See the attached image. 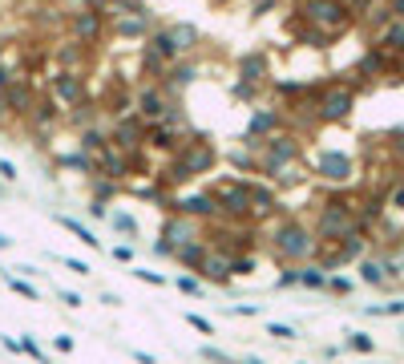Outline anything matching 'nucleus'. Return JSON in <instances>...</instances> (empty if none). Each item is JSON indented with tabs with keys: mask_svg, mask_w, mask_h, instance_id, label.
Returning <instances> with one entry per match:
<instances>
[{
	"mask_svg": "<svg viewBox=\"0 0 404 364\" xmlns=\"http://www.w3.org/2000/svg\"><path fill=\"white\" fill-rule=\"evenodd\" d=\"M295 158H299V142L291 138V134H271V138H263L255 142V170H263L267 178H279L287 166H295Z\"/></svg>",
	"mask_w": 404,
	"mask_h": 364,
	"instance_id": "obj_1",
	"label": "nucleus"
},
{
	"mask_svg": "<svg viewBox=\"0 0 404 364\" xmlns=\"http://www.w3.org/2000/svg\"><path fill=\"white\" fill-rule=\"evenodd\" d=\"M315 243L319 239H311L308 227H299V223H283V227H275V235H271V251H275L283 263H299V259L315 255Z\"/></svg>",
	"mask_w": 404,
	"mask_h": 364,
	"instance_id": "obj_2",
	"label": "nucleus"
},
{
	"mask_svg": "<svg viewBox=\"0 0 404 364\" xmlns=\"http://www.w3.org/2000/svg\"><path fill=\"white\" fill-rule=\"evenodd\" d=\"M202 227H207V223H198V218H186V215H174V211H166V218H162V231H158V243H154V251L174 259V251H178L182 243L202 239Z\"/></svg>",
	"mask_w": 404,
	"mask_h": 364,
	"instance_id": "obj_3",
	"label": "nucleus"
},
{
	"mask_svg": "<svg viewBox=\"0 0 404 364\" xmlns=\"http://www.w3.org/2000/svg\"><path fill=\"white\" fill-rule=\"evenodd\" d=\"M211 194H214V207H218V218L243 223V218L251 215V182L231 178V182H218Z\"/></svg>",
	"mask_w": 404,
	"mask_h": 364,
	"instance_id": "obj_4",
	"label": "nucleus"
},
{
	"mask_svg": "<svg viewBox=\"0 0 404 364\" xmlns=\"http://www.w3.org/2000/svg\"><path fill=\"white\" fill-rule=\"evenodd\" d=\"M105 12H109V33L121 41H146L158 28V21L146 8H105Z\"/></svg>",
	"mask_w": 404,
	"mask_h": 364,
	"instance_id": "obj_5",
	"label": "nucleus"
},
{
	"mask_svg": "<svg viewBox=\"0 0 404 364\" xmlns=\"http://www.w3.org/2000/svg\"><path fill=\"white\" fill-rule=\"evenodd\" d=\"M174 158L182 162V166L191 170V174H211L218 166V150L207 134H191V138H182V146L174 150Z\"/></svg>",
	"mask_w": 404,
	"mask_h": 364,
	"instance_id": "obj_6",
	"label": "nucleus"
},
{
	"mask_svg": "<svg viewBox=\"0 0 404 364\" xmlns=\"http://www.w3.org/2000/svg\"><path fill=\"white\" fill-rule=\"evenodd\" d=\"M69 37L73 41H81V45L94 49L105 33H109V12L105 8H77V12H69Z\"/></svg>",
	"mask_w": 404,
	"mask_h": 364,
	"instance_id": "obj_7",
	"label": "nucleus"
},
{
	"mask_svg": "<svg viewBox=\"0 0 404 364\" xmlns=\"http://www.w3.org/2000/svg\"><path fill=\"white\" fill-rule=\"evenodd\" d=\"M162 207H166V211H174V215L198 218V223H214V218H218V207H214V194L211 191L170 194V198H162Z\"/></svg>",
	"mask_w": 404,
	"mask_h": 364,
	"instance_id": "obj_8",
	"label": "nucleus"
},
{
	"mask_svg": "<svg viewBox=\"0 0 404 364\" xmlns=\"http://www.w3.org/2000/svg\"><path fill=\"white\" fill-rule=\"evenodd\" d=\"M299 17L315 28H324V33H332V28L348 24V8L340 0H299Z\"/></svg>",
	"mask_w": 404,
	"mask_h": 364,
	"instance_id": "obj_9",
	"label": "nucleus"
},
{
	"mask_svg": "<svg viewBox=\"0 0 404 364\" xmlns=\"http://www.w3.org/2000/svg\"><path fill=\"white\" fill-rule=\"evenodd\" d=\"M109 146H118L121 154H142L146 150V121L138 114H121L109 130Z\"/></svg>",
	"mask_w": 404,
	"mask_h": 364,
	"instance_id": "obj_10",
	"label": "nucleus"
},
{
	"mask_svg": "<svg viewBox=\"0 0 404 364\" xmlns=\"http://www.w3.org/2000/svg\"><path fill=\"white\" fill-rule=\"evenodd\" d=\"M130 105H134V114H138L142 121H158L162 114H166L170 94L158 85V81H142V85L134 89V97H130Z\"/></svg>",
	"mask_w": 404,
	"mask_h": 364,
	"instance_id": "obj_11",
	"label": "nucleus"
},
{
	"mask_svg": "<svg viewBox=\"0 0 404 364\" xmlns=\"http://www.w3.org/2000/svg\"><path fill=\"white\" fill-rule=\"evenodd\" d=\"M89 89H85V73L81 69H57L53 73V101L61 105V110H69L77 101H85Z\"/></svg>",
	"mask_w": 404,
	"mask_h": 364,
	"instance_id": "obj_12",
	"label": "nucleus"
},
{
	"mask_svg": "<svg viewBox=\"0 0 404 364\" xmlns=\"http://www.w3.org/2000/svg\"><path fill=\"white\" fill-rule=\"evenodd\" d=\"M194 81H198V61H194V57H178V61H170L166 69H162V77H158V85H162L170 97H182Z\"/></svg>",
	"mask_w": 404,
	"mask_h": 364,
	"instance_id": "obj_13",
	"label": "nucleus"
},
{
	"mask_svg": "<svg viewBox=\"0 0 404 364\" xmlns=\"http://www.w3.org/2000/svg\"><path fill=\"white\" fill-rule=\"evenodd\" d=\"M94 162H97V170L94 174H101V178H114V182H130V174H134V154H121L118 146H105V150H97L94 154Z\"/></svg>",
	"mask_w": 404,
	"mask_h": 364,
	"instance_id": "obj_14",
	"label": "nucleus"
},
{
	"mask_svg": "<svg viewBox=\"0 0 404 364\" xmlns=\"http://www.w3.org/2000/svg\"><path fill=\"white\" fill-rule=\"evenodd\" d=\"M33 105H37V85H33L28 77H12L8 89H4V110H8V118H28Z\"/></svg>",
	"mask_w": 404,
	"mask_h": 364,
	"instance_id": "obj_15",
	"label": "nucleus"
},
{
	"mask_svg": "<svg viewBox=\"0 0 404 364\" xmlns=\"http://www.w3.org/2000/svg\"><path fill=\"white\" fill-rule=\"evenodd\" d=\"M315 231H319V239H348L352 231H356V218L348 215V207H324L319 211V223H315Z\"/></svg>",
	"mask_w": 404,
	"mask_h": 364,
	"instance_id": "obj_16",
	"label": "nucleus"
},
{
	"mask_svg": "<svg viewBox=\"0 0 404 364\" xmlns=\"http://www.w3.org/2000/svg\"><path fill=\"white\" fill-rule=\"evenodd\" d=\"M146 146L170 158V154L182 146V130H174V125H166V121H146Z\"/></svg>",
	"mask_w": 404,
	"mask_h": 364,
	"instance_id": "obj_17",
	"label": "nucleus"
},
{
	"mask_svg": "<svg viewBox=\"0 0 404 364\" xmlns=\"http://www.w3.org/2000/svg\"><path fill=\"white\" fill-rule=\"evenodd\" d=\"M61 118H65V110L53 101V97H37V105H33V114H28V125L37 130V134H53L57 125H61Z\"/></svg>",
	"mask_w": 404,
	"mask_h": 364,
	"instance_id": "obj_18",
	"label": "nucleus"
},
{
	"mask_svg": "<svg viewBox=\"0 0 404 364\" xmlns=\"http://www.w3.org/2000/svg\"><path fill=\"white\" fill-rule=\"evenodd\" d=\"M352 114V89H340V85H332V89H324V97H319V118L328 121H340Z\"/></svg>",
	"mask_w": 404,
	"mask_h": 364,
	"instance_id": "obj_19",
	"label": "nucleus"
},
{
	"mask_svg": "<svg viewBox=\"0 0 404 364\" xmlns=\"http://www.w3.org/2000/svg\"><path fill=\"white\" fill-rule=\"evenodd\" d=\"M198 275L211 284H231V255L227 251H207V259L198 263Z\"/></svg>",
	"mask_w": 404,
	"mask_h": 364,
	"instance_id": "obj_20",
	"label": "nucleus"
},
{
	"mask_svg": "<svg viewBox=\"0 0 404 364\" xmlns=\"http://www.w3.org/2000/svg\"><path fill=\"white\" fill-rule=\"evenodd\" d=\"M166 28H170V37H174V45H178V53H182V57L198 53V45H202V33H198V24L174 21V24H166Z\"/></svg>",
	"mask_w": 404,
	"mask_h": 364,
	"instance_id": "obj_21",
	"label": "nucleus"
},
{
	"mask_svg": "<svg viewBox=\"0 0 404 364\" xmlns=\"http://www.w3.org/2000/svg\"><path fill=\"white\" fill-rule=\"evenodd\" d=\"M275 130H279V114H275V110H255L251 121H247V134H243V138H247V142H259V138H271Z\"/></svg>",
	"mask_w": 404,
	"mask_h": 364,
	"instance_id": "obj_22",
	"label": "nucleus"
},
{
	"mask_svg": "<svg viewBox=\"0 0 404 364\" xmlns=\"http://www.w3.org/2000/svg\"><path fill=\"white\" fill-rule=\"evenodd\" d=\"M238 81L263 85V81H267V53H247V57H238Z\"/></svg>",
	"mask_w": 404,
	"mask_h": 364,
	"instance_id": "obj_23",
	"label": "nucleus"
},
{
	"mask_svg": "<svg viewBox=\"0 0 404 364\" xmlns=\"http://www.w3.org/2000/svg\"><path fill=\"white\" fill-rule=\"evenodd\" d=\"M146 41H150V53H158V57H162V61H178V57H182V53H178V45H174V37H170V28L166 24H158V28H154V33H150V37H146Z\"/></svg>",
	"mask_w": 404,
	"mask_h": 364,
	"instance_id": "obj_24",
	"label": "nucleus"
},
{
	"mask_svg": "<svg viewBox=\"0 0 404 364\" xmlns=\"http://www.w3.org/2000/svg\"><path fill=\"white\" fill-rule=\"evenodd\" d=\"M61 121H69L73 130L81 134V130H89V125H97V110H94V97H85V101H77V105H69L65 110V118Z\"/></svg>",
	"mask_w": 404,
	"mask_h": 364,
	"instance_id": "obj_25",
	"label": "nucleus"
},
{
	"mask_svg": "<svg viewBox=\"0 0 404 364\" xmlns=\"http://www.w3.org/2000/svg\"><path fill=\"white\" fill-rule=\"evenodd\" d=\"M207 251H211V243L207 239H191V243H182L178 251H174V259L182 267H191V271H198V263L207 259Z\"/></svg>",
	"mask_w": 404,
	"mask_h": 364,
	"instance_id": "obj_26",
	"label": "nucleus"
},
{
	"mask_svg": "<svg viewBox=\"0 0 404 364\" xmlns=\"http://www.w3.org/2000/svg\"><path fill=\"white\" fill-rule=\"evenodd\" d=\"M319 174H324V178H332V182H344V178H348V174H352V162H348V158H344V154H324V158H319Z\"/></svg>",
	"mask_w": 404,
	"mask_h": 364,
	"instance_id": "obj_27",
	"label": "nucleus"
},
{
	"mask_svg": "<svg viewBox=\"0 0 404 364\" xmlns=\"http://www.w3.org/2000/svg\"><path fill=\"white\" fill-rule=\"evenodd\" d=\"M89 191H94V202H101V207H109L114 198H118L125 187L121 182H114V178H101V174H89Z\"/></svg>",
	"mask_w": 404,
	"mask_h": 364,
	"instance_id": "obj_28",
	"label": "nucleus"
},
{
	"mask_svg": "<svg viewBox=\"0 0 404 364\" xmlns=\"http://www.w3.org/2000/svg\"><path fill=\"white\" fill-rule=\"evenodd\" d=\"M57 170H77V174H94L97 170V162H94V154H85V150H73V154H61L57 158Z\"/></svg>",
	"mask_w": 404,
	"mask_h": 364,
	"instance_id": "obj_29",
	"label": "nucleus"
},
{
	"mask_svg": "<svg viewBox=\"0 0 404 364\" xmlns=\"http://www.w3.org/2000/svg\"><path fill=\"white\" fill-rule=\"evenodd\" d=\"M279 207V198L271 187H263V182H251V215H267V211H275Z\"/></svg>",
	"mask_w": 404,
	"mask_h": 364,
	"instance_id": "obj_30",
	"label": "nucleus"
},
{
	"mask_svg": "<svg viewBox=\"0 0 404 364\" xmlns=\"http://www.w3.org/2000/svg\"><path fill=\"white\" fill-rule=\"evenodd\" d=\"M85 49L89 45H81V41H65V45L57 49V61H61V69H81L85 65Z\"/></svg>",
	"mask_w": 404,
	"mask_h": 364,
	"instance_id": "obj_31",
	"label": "nucleus"
},
{
	"mask_svg": "<svg viewBox=\"0 0 404 364\" xmlns=\"http://www.w3.org/2000/svg\"><path fill=\"white\" fill-rule=\"evenodd\" d=\"M57 223H61V227H65L69 235H77V239L85 243L89 251H101V239H97V235L89 231V227H85V223H77V218H69V215H57Z\"/></svg>",
	"mask_w": 404,
	"mask_h": 364,
	"instance_id": "obj_32",
	"label": "nucleus"
},
{
	"mask_svg": "<svg viewBox=\"0 0 404 364\" xmlns=\"http://www.w3.org/2000/svg\"><path fill=\"white\" fill-rule=\"evenodd\" d=\"M77 138H81L77 146H81L85 154H97V150H105V146H109V134H105L101 125H89V130H81Z\"/></svg>",
	"mask_w": 404,
	"mask_h": 364,
	"instance_id": "obj_33",
	"label": "nucleus"
},
{
	"mask_svg": "<svg viewBox=\"0 0 404 364\" xmlns=\"http://www.w3.org/2000/svg\"><path fill=\"white\" fill-rule=\"evenodd\" d=\"M388 271H392V263H360V279L364 284H388Z\"/></svg>",
	"mask_w": 404,
	"mask_h": 364,
	"instance_id": "obj_34",
	"label": "nucleus"
},
{
	"mask_svg": "<svg viewBox=\"0 0 404 364\" xmlns=\"http://www.w3.org/2000/svg\"><path fill=\"white\" fill-rule=\"evenodd\" d=\"M299 284L304 288H324L328 275H324V267H299Z\"/></svg>",
	"mask_w": 404,
	"mask_h": 364,
	"instance_id": "obj_35",
	"label": "nucleus"
},
{
	"mask_svg": "<svg viewBox=\"0 0 404 364\" xmlns=\"http://www.w3.org/2000/svg\"><path fill=\"white\" fill-rule=\"evenodd\" d=\"M105 218H109V223L118 227L121 235H130V239L138 235V218H134V215H125V211H118V215H105Z\"/></svg>",
	"mask_w": 404,
	"mask_h": 364,
	"instance_id": "obj_36",
	"label": "nucleus"
},
{
	"mask_svg": "<svg viewBox=\"0 0 404 364\" xmlns=\"http://www.w3.org/2000/svg\"><path fill=\"white\" fill-rule=\"evenodd\" d=\"M8 288L17 291V295H24V300H41V295H37V288H33L28 279H17V275H8Z\"/></svg>",
	"mask_w": 404,
	"mask_h": 364,
	"instance_id": "obj_37",
	"label": "nucleus"
},
{
	"mask_svg": "<svg viewBox=\"0 0 404 364\" xmlns=\"http://www.w3.org/2000/svg\"><path fill=\"white\" fill-rule=\"evenodd\" d=\"M178 291H182V295H191V300H198V295H202V279L182 275V279H178Z\"/></svg>",
	"mask_w": 404,
	"mask_h": 364,
	"instance_id": "obj_38",
	"label": "nucleus"
},
{
	"mask_svg": "<svg viewBox=\"0 0 404 364\" xmlns=\"http://www.w3.org/2000/svg\"><path fill=\"white\" fill-rule=\"evenodd\" d=\"M134 279H142L150 288H166V275H158V271H142V267H134Z\"/></svg>",
	"mask_w": 404,
	"mask_h": 364,
	"instance_id": "obj_39",
	"label": "nucleus"
},
{
	"mask_svg": "<svg viewBox=\"0 0 404 364\" xmlns=\"http://www.w3.org/2000/svg\"><path fill=\"white\" fill-rule=\"evenodd\" d=\"M186 324H191V328H198L202 336H214V324H211V320H202L198 312H186Z\"/></svg>",
	"mask_w": 404,
	"mask_h": 364,
	"instance_id": "obj_40",
	"label": "nucleus"
},
{
	"mask_svg": "<svg viewBox=\"0 0 404 364\" xmlns=\"http://www.w3.org/2000/svg\"><path fill=\"white\" fill-rule=\"evenodd\" d=\"M21 352H28V356H33L37 364H49V356L41 352V348H37V340H33V336H24V340H21Z\"/></svg>",
	"mask_w": 404,
	"mask_h": 364,
	"instance_id": "obj_41",
	"label": "nucleus"
},
{
	"mask_svg": "<svg viewBox=\"0 0 404 364\" xmlns=\"http://www.w3.org/2000/svg\"><path fill=\"white\" fill-rule=\"evenodd\" d=\"M267 336H275V340H295V328H287V324H267Z\"/></svg>",
	"mask_w": 404,
	"mask_h": 364,
	"instance_id": "obj_42",
	"label": "nucleus"
},
{
	"mask_svg": "<svg viewBox=\"0 0 404 364\" xmlns=\"http://www.w3.org/2000/svg\"><path fill=\"white\" fill-rule=\"evenodd\" d=\"M348 344H352V348H356V352H372V340L364 336V332H356V336L348 340Z\"/></svg>",
	"mask_w": 404,
	"mask_h": 364,
	"instance_id": "obj_43",
	"label": "nucleus"
},
{
	"mask_svg": "<svg viewBox=\"0 0 404 364\" xmlns=\"http://www.w3.org/2000/svg\"><path fill=\"white\" fill-rule=\"evenodd\" d=\"M114 259H118V263H130V259H134V247H130V243L114 247Z\"/></svg>",
	"mask_w": 404,
	"mask_h": 364,
	"instance_id": "obj_44",
	"label": "nucleus"
},
{
	"mask_svg": "<svg viewBox=\"0 0 404 364\" xmlns=\"http://www.w3.org/2000/svg\"><path fill=\"white\" fill-rule=\"evenodd\" d=\"M0 178H4V182H17V166L4 162V158H0Z\"/></svg>",
	"mask_w": 404,
	"mask_h": 364,
	"instance_id": "obj_45",
	"label": "nucleus"
},
{
	"mask_svg": "<svg viewBox=\"0 0 404 364\" xmlns=\"http://www.w3.org/2000/svg\"><path fill=\"white\" fill-rule=\"evenodd\" d=\"M61 263L69 267V271H77V275H89V267L81 263V259H61Z\"/></svg>",
	"mask_w": 404,
	"mask_h": 364,
	"instance_id": "obj_46",
	"label": "nucleus"
},
{
	"mask_svg": "<svg viewBox=\"0 0 404 364\" xmlns=\"http://www.w3.org/2000/svg\"><path fill=\"white\" fill-rule=\"evenodd\" d=\"M324 288H332V291H340V295H344V291H352V284H348V279H328Z\"/></svg>",
	"mask_w": 404,
	"mask_h": 364,
	"instance_id": "obj_47",
	"label": "nucleus"
},
{
	"mask_svg": "<svg viewBox=\"0 0 404 364\" xmlns=\"http://www.w3.org/2000/svg\"><path fill=\"white\" fill-rule=\"evenodd\" d=\"M202 356H207V361H214V364H231L222 352H214V348H202Z\"/></svg>",
	"mask_w": 404,
	"mask_h": 364,
	"instance_id": "obj_48",
	"label": "nucleus"
},
{
	"mask_svg": "<svg viewBox=\"0 0 404 364\" xmlns=\"http://www.w3.org/2000/svg\"><path fill=\"white\" fill-rule=\"evenodd\" d=\"M61 300H65L69 308H81V295H77V291H61Z\"/></svg>",
	"mask_w": 404,
	"mask_h": 364,
	"instance_id": "obj_49",
	"label": "nucleus"
},
{
	"mask_svg": "<svg viewBox=\"0 0 404 364\" xmlns=\"http://www.w3.org/2000/svg\"><path fill=\"white\" fill-rule=\"evenodd\" d=\"M57 348L61 352H73V336H57Z\"/></svg>",
	"mask_w": 404,
	"mask_h": 364,
	"instance_id": "obj_50",
	"label": "nucleus"
},
{
	"mask_svg": "<svg viewBox=\"0 0 404 364\" xmlns=\"http://www.w3.org/2000/svg\"><path fill=\"white\" fill-rule=\"evenodd\" d=\"M81 8H105V0H81Z\"/></svg>",
	"mask_w": 404,
	"mask_h": 364,
	"instance_id": "obj_51",
	"label": "nucleus"
},
{
	"mask_svg": "<svg viewBox=\"0 0 404 364\" xmlns=\"http://www.w3.org/2000/svg\"><path fill=\"white\" fill-rule=\"evenodd\" d=\"M8 247H12V239H8V235L0 231V251H8Z\"/></svg>",
	"mask_w": 404,
	"mask_h": 364,
	"instance_id": "obj_52",
	"label": "nucleus"
},
{
	"mask_svg": "<svg viewBox=\"0 0 404 364\" xmlns=\"http://www.w3.org/2000/svg\"><path fill=\"white\" fill-rule=\"evenodd\" d=\"M392 12H396V17H404V0H392Z\"/></svg>",
	"mask_w": 404,
	"mask_h": 364,
	"instance_id": "obj_53",
	"label": "nucleus"
},
{
	"mask_svg": "<svg viewBox=\"0 0 404 364\" xmlns=\"http://www.w3.org/2000/svg\"><path fill=\"white\" fill-rule=\"evenodd\" d=\"M396 150H401V154H404V134H396Z\"/></svg>",
	"mask_w": 404,
	"mask_h": 364,
	"instance_id": "obj_54",
	"label": "nucleus"
},
{
	"mask_svg": "<svg viewBox=\"0 0 404 364\" xmlns=\"http://www.w3.org/2000/svg\"><path fill=\"white\" fill-rule=\"evenodd\" d=\"M211 4H214V8H222V4H231V0H211Z\"/></svg>",
	"mask_w": 404,
	"mask_h": 364,
	"instance_id": "obj_55",
	"label": "nucleus"
},
{
	"mask_svg": "<svg viewBox=\"0 0 404 364\" xmlns=\"http://www.w3.org/2000/svg\"><path fill=\"white\" fill-rule=\"evenodd\" d=\"M247 364H263V361H255V356H251V361H247Z\"/></svg>",
	"mask_w": 404,
	"mask_h": 364,
	"instance_id": "obj_56",
	"label": "nucleus"
},
{
	"mask_svg": "<svg viewBox=\"0 0 404 364\" xmlns=\"http://www.w3.org/2000/svg\"><path fill=\"white\" fill-rule=\"evenodd\" d=\"M0 275H4V267H0Z\"/></svg>",
	"mask_w": 404,
	"mask_h": 364,
	"instance_id": "obj_57",
	"label": "nucleus"
}]
</instances>
